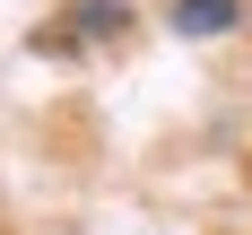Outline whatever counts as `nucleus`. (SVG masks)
Returning a JSON list of instances; mask_svg holds the SVG:
<instances>
[{
  "label": "nucleus",
  "mask_w": 252,
  "mask_h": 235,
  "mask_svg": "<svg viewBox=\"0 0 252 235\" xmlns=\"http://www.w3.org/2000/svg\"><path fill=\"white\" fill-rule=\"evenodd\" d=\"M130 35V0H61V26L35 35V52H104Z\"/></svg>",
  "instance_id": "obj_1"
},
{
  "label": "nucleus",
  "mask_w": 252,
  "mask_h": 235,
  "mask_svg": "<svg viewBox=\"0 0 252 235\" xmlns=\"http://www.w3.org/2000/svg\"><path fill=\"white\" fill-rule=\"evenodd\" d=\"M244 18H252L244 0H165V26H174L183 44H226Z\"/></svg>",
  "instance_id": "obj_2"
}]
</instances>
